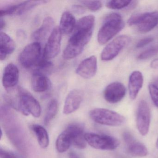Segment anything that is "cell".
Instances as JSON below:
<instances>
[{"label": "cell", "mask_w": 158, "mask_h": 158, "mask_svg": "<svg viewBox=\"0 0 158 158\" xmlns=\"http://www.w3.org/2000/svg\"><path fill=\"white\" fill-rule=\"evenodd\" d=\"M95 23V17L92 15L84 16L78 21L64 51V59L71 60L82 53L92 37Z\"/></svg>", "instance_id": "cell-1"}, {"label": "cell", "mask_w": 158, "mask_h": 158, "mask_svg": "<svg viewBox=\"0 0 158 158\" xmlns=\"http://www.w3.org/2000/svg\"><path fill=\"white\" fill-rule=\"evenodd\" d=\"M125 27L123 19L121 15L112 13L106 16L98 35V40L101 45H104L116 36Z\"/></svg>", "instance_id": "cell-2"}, {"label": "cell", "mask_w": 158, "mask_h": 158, "mask_svg": "<svg viewBox=\"0 0 158 158\" xmlns=\"http://www.w3.org/2000/svg\"><path fill=\"white\" fill-rule=\"evenodd\" d=\"M85 135L84 127L82 125H70L57 138L56 141L57 151L60 153L65 152L69 149L71 145H74L84 140Z\"/></svg>", "instance_id": "cell-3"}, {"label": "cell", "mask_w": 158, "mask_h": 158, "mask_svg": "<svg viewBox=\"0 0 158 158\" xmlns=\"http://www.w3.org/2000/svg\"><path fill=\"white\" fill-rule=\"evenodd\" d=\"M90 118L95 123L103 125L117 127L123 123L125 118L120 114L103 108H96L89 113Z\"/></svg>", "instance_id": "cell-4"}, {"label": "cell", "mask_w": 158, "mask_h": 158, "mask_svg": "<svg viewBox=\"0 0 158 158\" xmlns=\"http://www.w3.org/2000/svg\"><path fill=\"white\" fill-rule=\"evenodd\" d=\"M127 23L130 26H136L140 33H148L158 24V13L153 11L135 14L129 18Z\"/></svg>", "instance_id": "cell-5"}, {"label": "cell", "mask_w": 158, "mask_h": 158, "mask_svg": "<svg viewBox=\"0 0 158 158\" xmlns=\"http://www.w3.org/2000/svg\"><path fill=\"white\" fill-rule=\"evenodd\" d=\"M18 98L20 100L19 111L25 115L32 114L38 118L41 114L40 104L34 96L22 87L18 88Z\"/></svg>", "instance_id": "cell-6"}, {"label": "cell", "mask_w": 158, "mask_h": 158, "mask_svg": "<svg viewBox=\"0 0 158 158\" xmlns=\"http://www.w3.org/2000/svg\"><path fill=\"white\" fill-rule=\"evenodd\" d=\"M85 139L89 146L97 149L113 150L119 147L120 141L114 137L93 133L85 134Z\"/></svg>", "instance_id": "cell-7"}, {"label": "cell", "mask_w": 158, "mask_h": 158, "mask_svg": "<svg viewBox=\"0 0 158 158\" xmlns=\"http://www.w3.org/2000/svg\"><path fill=\"white\" fill-rule=\"evenodd\" d=\"M131 38L127 35H122L115 38L103 49L101 58L104 61L114 59L131 41Z\"/></svg>", "instance_id": "cell-8"}, {"label": "cell", "mask_w": 158, "mask_h": 158, "mask_svg": "<svg viewBox=\"0 0 158 158\" xmlns=\"http://www.w3.org/2000/svg\"><path fill=\"white\" fill-rule=\"evenodd\" d=\"M41 47L39 42L35 41L25 47L20 53L19 61L22 66L29 68L35 65L41 55Z\"/></svg>", "instance_id": "cell-9"}, {"label": "cell", "mask_w": 158, "mask_h": 158, "mask_svg": "<svg viewBox=\"0 0 158 158\" xmlns=\"http://www.w3.org/2000/svg\"><path fill=\"white\" fill-rule=\"evenodd\" d=\"M151 122V111L148 102L145 100L139 102L136 115V126L142 136H146L149 130Z\"/></svg>", "instance_id": "cell-10"}, {"label": "cell", "mask_w": 158, "mask_h": 158, "mask_svg": "<svg viewBox=\"0 0 158 158\" xmlns=\"http://www.w3.org/2000/svg\"><path fill=\"white\" fill-rule=\"evenodd\" d=\"M62 32L60 27L53 28L44 48V57L48 60L57 56L60 50Z\"/></svg>", "instance_id": "cell-11"}, {"label": "cell", "mask_w": 158, "mask_h": 158, "mask_svg": "<svg viewBox=\"0 0 158 158\" xmlns=\"http://www.w3.org/2000/svg\"><path fill=\"white\" fill-rule=\"evenodd\" d=\"M48 2L45 1H29L9 6L0 11L1 17L5 15H20L39 5Z\"/></svg>", "instance_id": "cell-12"}, {"label": "cell", "mask_w": 158, "mask_h": 158, "mask_svg": "<svg viewBox=\"0 0 158 158\" xmlns=\"http://www.w3.org/2000/svg\"><path fill=\"white\" fill-rule=\"evenodd\" d=\"M126 89L120 82H115L108 85L104 89L103 96L107 102L116 103L121 101L125 96Z\"/></svg>", "instance_id": "cell-13"}, {"label": "cell", "mask_w": 158, "mask_h": 158, "mask_svg": "<svg viewBox=\"0 0 158 158\" xmlns=\"http://www.w3.org/2000/svg\"><path fill=\"white\" fill-rule=\"evenodd\" d=\"M124 140L126 144L128 152L135 157H145L148 153L146 146L136 140L130 133L125 132L123 135Z\"/></svg>", "instance_id": "cell-14"}, {"label": "cell", "mask_w": 158, "mask_h": 158, "mask_svg": "<svg viewBox=\"0 0 158 158\" xmlns=\"http://www.w3.org/2000/svg\"><path fill=\"white\" fill-rule=\"evenodd\" d=\"M98 68V60L96 56H91L83 60L77 68V75L85 78L89 79L96 74Z\"/></svg>", "instance_id": "cell-15"}, {"label": "cell", "mask_w": 158, "mask_h": 158, "mask_svg": "<svg viewBox=\"0 0 158 158\" xmlns=\"http://www.w3.org/2000/svg\"><path fill=\"white\" fill-rule=\"evenodd\" d=\"M19 77V71L17 66L13 64H9L3 71L2 78L3 87L7 91H11L17 85Z\"/></svg>", "instance_id": "cell-16"}, {"label": "cell", "mask_w": 158, "mask_h": 158, "mask_svg": "<svg viewBox=\"0 0 158 158\" xmlns=\"http://www.w3.org/2000/svg\"><path fill=\"white\" fill-rule=\"evenodd\" d=\"M83 92L79 89L71 90L66 96L63 108V113L69 114L78 110L83 99Z\"/></svg>", "instance_id": "cell-17"}, {"label": "cell", "mask_w": 158, "mask_h": 158, "mask_svg": "<svg viewBox=\"0 0 158 158\" xmlns=\"http://www.w3.org/2000/svg\"><path fill=\"white\" fill-rule=\"evenodd\" d=\"M143 75L141 72L135 71L130 74L128 80V92L131 100L135 99L143 86Z\"/></svg>", "instance_id": "cell-18"}, {"label": "cell", "mask_w": 158, "mask_h": 158, "mask_svg": "<svg viewBox=\"0 0 158 158\" xmlns=\"http://www.w3.org/2000/svg\"><path fill=\"white\" fill-rule=\"evenodd\" d=\"M31 84L33 90L36 92H43L49 89L51 83L43 73L36 71L32 75Z\"/></svg>", "instance_id": "cell-19"}, {"label": "cell", "mask_w": 158, "mask_h": 158, "mask_svg": "<svg viewBox=\"0 0 158 158\" xmlns=\"http://www.w3.org/2000/svg\"><path fill=\"white\" fill-rule=\"evenodd\" d=\"M15 49V43L12 39L4 32L0 34V59L3 60Z\"/></svg>", "instance_id": "cell-20"}, {"label": "cell", "mask_w": 158, "mask_h": 158, "mask_svg": "<svg viewBox=\"0 0 158 158\" xmlns=\"http://www.w3.org/2000/svg\"><path fill=\"white\" fill-rule=\"evenodd\" d=\"M54 24V21L53 18L51 17L45 18L40 27L33 33L32 36V39L37 42L44 40L49 33L53 30L52 27Z\"/></svg>", "instance_id": "cell-21"}, {"label": "cell", "mask_w": 158, "mask_h": 158, "mask_svg": "<svg viewBox=\"0 0 158 158\" xmlns=\"http://www.w3.org/2000/svg\"><path fill=\"white\" fill-rule=\"evenodd\" d=\"M76 24L74 15L69 12H64L61 17L59 27L62 33L69 34L75 29Z\"/></svg>", "instance_id": "cell-22"}, {"label": "cell", "mask_w": 158, "mask_h": 158, "mask_svg": "<svg viewBox=\"0 0 158 158\" xmlns=\"http://www.w3.org/2000/svg\"><path fill=\"white\" fill-rule=\"evenodd\" d=\"M30 128L35 135L40 147L43 148H48L49 144V137L46 129L38 124L32 125Z\"/></svg>", "instance_id": "cell-23"}, {"label": "cell", "mask_w": 158, "mask_h": 158, "mask_svg": "<svg viewBox=\"0 0 158 158\" xmlns=\"http://www.w3.org/2000/svg\"><path fill=\"white\" fill-rule=\"evenodd\" d=\"M59 104L56 100L52 99L49 102L44 118V123L48 125L56 116L58 111Z\"/></svg>", "instance_id": "cell-24"}, {"label": "cell", "mask_w": 158, "mask_h": 158, "mask_svg": "<svg viewBox=\"0 0 158 158\" xmlns=\"http://www.w3.org/2000/svg\"><path fill=\"white\" fill-rule=\"evenodd\" d=\"M132 1L128 0H112L107 2L106 7L108 9L113 10H122L128 8Z\"/></svg>", "instance_id": "cell-25"}, {"label": "cell", "mask_w": 158, "mask_h": 158, "mask_svg": "<svg viewBox=\"0 0 158 158\" xmlns=\"http://www.w3.org/2000/svg\"><path fill=\"white\" fill-rule=\"evenodd\" d=\"M158 54V43H157L140 53L138 56V59L141 60H147Z\"/></svg>", "instance_id": "cell-26"}, {"label": "cell", "mask_w": 158, "mask_h": 158, "mask_svg": "<svg viewBox=\"0 0 158 158\" xmlns=\"http://www.w3.org/2000/svg\"><path fill=\"white\" fill-rule=\"evenodd\" d=\"M81 3L87 9L93 12L99 10L102 6L101 2L99 1H81Z\"/></svg>", "instance_id": "cell-27"}, {"label": "cell", "mask_w": 158, "mask_h": 158, "mask_svg": "<svg viewBox=\"0 0 158 158\" xmlns=\"http://www.w3.org/2000/svg\"><path fill=\"white\" fill-rule=\"evenodd\" d=\"M35 66L37 68L36 71L41 73V71L49 70L52 67V64L51 62L48 60L44 57L42 59L39 60Z\"/></svg>", "instance_id": "cell-28"}, {"label": "cell", "mask_w": 158, "mask_h": 158, "mask_svg": "<svg viewBox=\"0 0 158 158\" xmlns=\"http://www.w3.org/2000/svg\"><path fill=\"white\" fill-rule=\"evenodd\" d=\"M148 90L152 102L158 108V86L151 83L148 85Z\"/></svg>", "instance_id": "cell-29"}, {"label": "cell", "mask_w": 158, "mask_h": 158, "mask_svg": "<svg viewBox=\"0 0 158 158\" xmlns=\"http://www.w3.org/2000/svg\"><path fill=\"white\" fill-rule=\"evenodd\" d=\"M153 40V38L152 37H148L144 38L139 40L137 44L136 47L137 48H143L145 46L148 45L152 42Z\"/></svg>", "instance_id": "cell-30"}, {"label": "cell", "mask_w": 158, "mask_h": 158, "mask_svg": "<svg viewBox=\"0 0 158 158\" xmlns=\"http://www.w3.org/2000/svg\"><path fill=\"white\" fill-rule=\"evenodd\" d=\"M1 158H18L12 152L1 149L0 151Z\"/></svg>", "instance_id": "cell-31"}, {"label": "cell", "mask_w": 158, "mask_h": 158, "mask_svg": "<svg viewBox=\"0 0 158 158\" xmlns=\"http://www.w3.org/2000/svg\"><path fill=\"white\" fill-rule=\"evenodd\" d=\"M73 11L77 14H83L85 12V10L83 7L79 5H75L73 6Z\"/></svg>", "instance_id": "cell-32"}, {"label": "cell", "mask_w": 158, "mask_h": 158, "mask_svg": "<svg viewBox=\"0 0 158 158\" xmlns=\"http://www.w3.org/2000/svg\"><path fill=\"white\" fill-rule=\"evenodd\" d=\"M150 67L153 69H158V58L153 60L151 62Z\"/></svg>", "instance_id": "cell-33"}, {"label": "cell", "mask_w": 158, "mask_h": 158, "mask_svg": "<svg viewBox=\"0 0 158 158\" xmlns=\"http://www.w3.org/2000/svg\"><path fill=\"white\" fill-rule=\"evenodd\" d=\"M69 158H80V157L76 152L72 151L69 152Z\"/></svg>", "instance_id": "cell-34"}, {"label": "cell", "mask_w": 158, "mask_h": 158, "mask_svg": "<svg viewBox=\"0 0 158 158\" xmlns=\"http://www.w3.org/2000/svg\"><path fill=\"white\" fill-rule=\"evenodd\" d=\"M5 26V23L4 20H3L2 17H1V21H0V27H1V30H2Z\"/></svg>", "instance_id": "cell-35"}, {"label": "cell", "mask_w": 158, "mask_h": 158, "mask_svg": "<svg viewBox=\"0 0 158 158\" xmlns=\"http://www.w3.org/2000/svg\"><path fill=\"white\" fill-rule=\"evenodd\" d=\"M155 84L156 85H158V77L155 81Z\"/></svg>", "instance_id": "cell-36"}, {"label": "cell", "mask_w": 158, "mask_h": 158, "mask_svg": "<svg viewBox=\"0 0 158 158\" xmlns=\"http://www.w3.org/2000/svg\"><path fill=\"white\" fill-rule=\"evenodd\" d=\"M156 147L157 149L158 150V138H157V141H156Z\"/></svg>", "instance_id": "cell-37"}]
</instances>
